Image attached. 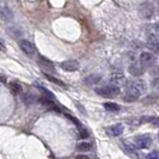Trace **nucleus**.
Listing matches in <instances>:
<instances>
[{
    "label": "nucleus",
    "mask_w": 159,
    "mask_h": 159,
    "mask_svg": "<svg viewBox=\"0 0 159 159\" xmlns=\"http://www.w3.org/2000/svg\"><path fill=\"white\" fill-rule=\"evenodd\" d=\"M23 101L25 104H32L34 102H35V98H34L30 93H28L26 96H24L23 97Z\"/></svg>",
    "instance_id": "aec40b11"
},
{
    "label": "nucleus",
    "mask_w": 159,
    "mask_h": 159,
    "mask_svg": "<svg viewBox=\"0 0 159 159\" xmlns=\"http://www.w3.org/2000/svg\"><path fill=\"white\" fill-rule=\"evenodd\" d=\"M75 159H91V158H89L88 156H84V154H79V156L75 157Z\"/></svg>",
    "instance_id": "4be33fe9"
},
{
    "label": "nucleus",
    "mask_w": 159,
    "mask_h": 159,
    "mask_svg": "<svg viewBox=\"0 0 159 159\" xmlns=\"http://www.w3.org/2000/svg\"><path fill=\"white\" fill-rule=\"evenodd\" d=\"M122 132H123V126L121 125V123H117V125H114L111 127L108 128V133L112 136H119L122 134Z\"/></svg>",
    "instance_id": "6e6552de"
},
{
    "label": "nucleus",
    "mask_w": 159,
    "mask_h": 159,
    "mask_svg": "<svg viewBox=\"0 0 159 159\" xmlns=\"http://www.w3.org/2000/svg\"><path fill=\"white\" fill-rule=\"evenodd\" d=\"M104 108L108 110V111H120L121 110V107L116 103H104Z\"/></svg>",
    "instance_id": "dca6fc26"
},
{
    "label": "nucleus",
    "mask_w": 159,
    "mask_h": 159,
    "mask_svg": "<svg viewBox=\"0 0 159 159\" xmlns=\"http://www.w3.org/2000/svg\"><path fill=\"white\" fill-rule=\"evenodd\" d=\"M77 150L80 152H89L92 150V145L90 143H79L77 146Z\"/></svg>",
    "instance_id": "2eb2a0df"
},
{
    "label": "nucleus",
    "mask_w": 159,
    "mask_h": 159,
    "mask_svg": "<svg viewBox=\"0 0 159 159\" xmlns=\"http://www.w3.org/2000/svg\"><path fill=\"white\" fill-rule=\"evenodd\" d=\"M96 93L99 95L101 97H104V98H114L121 93V90L119 86H116L114 84H109V85L96 89Z\"/></svg>",
    "instance_id": "f03ea898"
},
{
    "label": "nucleus",
    "mask_w": 159,
    "mask_h": 159,
    "mask_svg": "<svg viewBox=\"0 0 159 159\" xmlns=\"http://www.w3.org/2000/svg\"><path fill=\"white\" fill-rule=\"evenodd\" d=\"M0 83H6V78L4 75H1V74H0Z\"/></svg>",
    "instance_id": "5701e85b"
},
{
    "label": "nucleus",
    "mask_w": 159,
    "mask_h": 159,
    "mask_svg": "<svg viewBox=\"0 0 159 159\" xmlns=\"http://www.w3.org/2000/svg\"><path fill=\"white\" fill-rule=\"evenodd\" d=\"M19 47H20V49L23 50L26 55H34L35 54V47L32 46V43L29 42V41L26 40L20 41L19 42Z\"/></svg>",
    "instance_id": "0eeeda50"
},
{
    "label": "nucleus",
    "mask_w": 159,
    "mask_h": 159,
    "mask_svg": "<svg viewBox=\"0 0 159 159\" xmlns=\"http://www.w3.org/2000/svg\"><path fill=\"white\" fill-rule=\"evenodd\" d=\"M134 143H135V146L138 148H147V147H150L152 143V138L150 135H147V134H143V135H139L135 138V140H134Z\"/></svg>",
    "instance_id": "39448f33"
},
{
    "label": "nucleus",
    "mask_w": 159,
    "mask_h": 159,
    "mask_svg": "<svg viewBox=\"0 0 159 159\" xmlns=\"http://www.w3.org/2000/svg\"><path fill=\"white\" fill-rule=\"evenodd\" d=\"M110 80H111V84L117 86L122 81H125V75L122 73H120V72H115V73L110 74Z\"/></svg>",
    "instance_id": "1a4fd4ad"
},
{
    "label": "nucleus",
    "mask_w": 159,
    "mask_h": 159,
    "mask_svg": "<svg viewBox=\"0 0 159 159\" xmlns=\"http://www.w3.org/2000/svg\"><path fill=\"white\" fill-rule=\"evenodd\" d=\"M46 78H47L48 80H50L52 83H54V84H57L59 86H62V88H65L64 81H61V80H60V79H57V78H54V77H52V75H49V74H47V73H46Z\"/></svg>",
    "instance_id": "a211bd4d"
},
{
    "label": "nucleus",
    "mask_w": 159,
    "mask_h": 159,
    "mask_svg": "<svg viewBox=\"0 0 159 159\" xmlns=\"http://www.w3.org/2000/svg\"><path fill=\"white\" fill-rule=\"evenodd\" d=\"M145 92H146V83L141 79L133 80L126 85V91L123 93V101L135 102Z\"/></svg>",
    "instance_id": "f257e3e1"
},
{
    "label": "nucleus",
    "mask_w": 159,
    "mask_h": 159,
    "mask_svg": "<svg viewBox=\"0 0 159 159\" xmlns=\"http://www.w3.org/2000/svg\"><path fill=\"white\" fill-rule=\"evenodd\" d=\"M8 89H10V91H11V93H12V95H20V93H22V91H23L22 85H20V84H18V83H16V81L10 83V84H8Z\"/></svg>",
    "instance_id": "9b49d317"
},
{
    "label": "nucleus",
    "mask_w": 159,
    "mask_h": 159,
    "mask_svg": "<svg viewBox=\"0 0 159 159\" xmlns=\"http://www.w3.org/2000/svg\"><path fill=\"white\" fill-rule=\"evenodd\" d=\"M154 61H156L154 56L152 55L151 53H147V52L141 53L140 59H139V64H140V66L143 67V70H146L148 67H152L153 64H154Z\"/></svg>",
    "instance_id": "20e7f679"
},
{
    "label": "nucleus",
    "mask_w": 159,
    "mask_h": 159,
    "mask_svg": "<svg viewBox=\"0 0 159 159\" xmlns=\"http://www.w3.org/2000/svg\"><path fill=\"white\" fill-rule=\"evenodd\" d=\"M147 44H148V48H151L153 52H157L158 50V39H157V36L156 35H150Z\"/></svg>",
    "instance_id": "f8f14e48"
},
{
    "label": "nucleus",
    "mask_w": 159,
    "mask_h": 159,
    "mask_svg": "<svg viewBox=\"0 0 159 159\" xmlns=\"http://www.w3.org/2000/svg\"><path fill=\"white\" fill-rule=\"evenodd\" d=\"M147 159H158V152L157 151L152 152L151 154L147 156Z\"/></svg>",
    "instance_id": "412c9836"
},
{
    "label": "nucleus",
    "mask_w": 159,
    "mask_h": 159,
    "mask_svg": "<svg viewBox=\"0 0 159 159\" xmlns=\"http://www.w3.org/2000/svg\"><path fill=\"white\" fill-rule=\"evenodd\" d=\"M40 65L42 67H47L48 70H50V71H54V67H53V62L52 61H49L47 59H44V57H40Z\"/></svg>",
    "instance_id": "f3484780"
},
{
    "label": "nucleus",
    "mask_w": 159,
    "mask_h": 159,
    "mask_svg": "<svg viewBox=\"0 0 159 159\" xmlns=\"http://www.w3.org/2000/svg\"><path fill=\"white\" fill-rule=\"evenodd\" d=\"M35 86L39 89L42 93H43L44 98H47V99H49V101H53V99H54V95H53V93H52L49 90H47L44 86H42L41 84H35Z\"/></svg>",
    "instance_id": "4468645a"
},
{
    "label": "nucleus",
    "mask_w": 159,
    "mask_h": 159,
    "mask_svg": "<svg viewBox=\"0 0 159 159\" xmlns=\"http://www.w3.org/2000/svg\"><path fill=\"white\" fill-rule=\"evenodd\" d=\"M143 72H145V70L140 66V64H136V62L133 65H130V67H129V73H130L132 75H135V77L141 75Z\"/></svg>",
    "instance_id": "9d476101"
},
{
    "label": "nucleus",
    "mask_w": 159,
    "mask_h": 159,
    "mask_svg": "<svg viewBox=\"0 0 159 159\" xmlns=\"http://www.w3.org/2000/svg\"><path fill=\"white\" fill-rule=\"evenodd\" d=\"M140 15L143 19H150L154 15V7H153V4L148 2V1H145L140 5Z\"/></svg>",
    "instance_id": "7ed1b4c3"
},
{
    "label": "nucleus",
    "mask_w": 159,
    "mask_h": 159,
    "mask_svg": "<svg viewBox=\"0 0 159 159\" xmlns=\"http://www.w3.org/2000/svg\"><path fill=\"white\" fill-rule=\"evenodd\" d=\"M84 81L88 85H96V84H98L101 81V75H98V74H91V75L86 77L84 79Z\"/></svg>",
    "instance_id": "ddd939ff"
},
{
    "label": "nucleus",
    "mask_w": 159,
    "mask_h": 159,
    "mask_svg": "<svg viewBox=\"0 0 159 159\" xmlns=\"http://www.w3.org/2000/svg\"><path fill=\"white\" fill-rule=\"evenodd\" d=\"M61 68L64 71L67 72H74V71H78L79 70V62L75 61V60H67V61H64L61 62Z\"/></svg>",
    "instance_id": "423d86ee"
},
{
    "label": "nucleus",
    "mask_w": 159,
    "mask_h": 159,
    "mask_svg": "<svg viewBox=\"0 0 159 159\" xmlns=\"http://www.w3.org/2000/svg\"><path fill=\"white\" fill-rule=\"evenodd\" d=\"M4 49H5V48H4V46L0 43V50H4Z\"/></svg>",
    "instance_id": "b1692460"
},
{
    "label": "nucleus",
    "mask_w": 159,
    "mask_h": 159,
    "mask_svg": "<svg viewBox=\"0 0 159 159\" xmlns=\"http://www.w3.org/2000/svg\"><path fill=\"white\" fill-rule=\"evenodd\" d=\"M125 148H126V151H127L128 154H130V156H133L134 158H136L138 152H136V150L132 146V145H125Z\"/></svg>",
    "instance_id": "6ab92c4d"
}]
</instances>
